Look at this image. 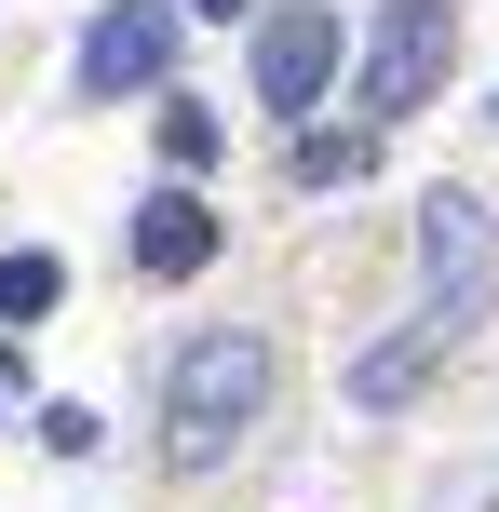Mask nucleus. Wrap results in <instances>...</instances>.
<instances>
[{"label": "nucleus", "instance_id": "nucleus-5", "mask_svg": "<svg viewBox=\"0 0 499 512\" xmlns=\"http://www.w3.org/2000/svg\"><path fill=\"white\" fill-rule=\"evenodd\" d=\"M324 81H338V14L324 0H284V14L257 27V108H324Z\"/></svg>", "mask_w": 499, "mask_h": 512}, {"label": "nucleus", "instance_id": "nucleus-6", "mask_svg": "<svg viewBox=\"0 0 499 512\" xmlns=\"http://www.w3.org/2000/svg\"><path fill=\"white\" fill-rule=\"evenodd\" d=\"M203 256H216V203H203V189H149V216H135V270H149V283H189Z\"/></svg>", "mask_w": 499, "mask_h": 512}, {"label": "nucleus", "instance_id": "nucleus-9", "mask_svg": "<svg viewBox=\"0 0 499 512\" xmlns=\"http://www.w3.org/2000/svg\"><path fill=\"white\" fill-rule=\"evenodd\" d=\"M162 162H176V176H203V162H216V108H162Z\"/></svg>", "mask_w": 499, "mask_h": 512}, {"label": "nucleus", "instance_id": "nucleus-7", "mask_svg": "<svg viewBox=\"0 0 499 512\" xmlns=\"http://www.w3.org/2000/svg\"><path fill=\"white\" fill-rule=\"evenodd\" d=\"M432 364H446V351H432L419 324H405V337H378V351H351V405H365V418H378V405H405Z\"/></svg>", "mask_w": 499, "mask_h": 512}, {"label": "nucleus", "instance_id": "nucleus-2", "mask_svg": "<svg viewBox=\"0 0 499 512\" xmlns=\"http://www.w3.org/2000/svg\"><path fill=\"white\" fill-rule=\"evenodd\" d=\"M486 310H499V216L473 203V189H432L419 203V337L459 351Z\"/></svg>", "mask_w": 499, "mask_h": 512}, {"label": "nucleus", "instance_id": "nucleus-8", "mask_svg": "<svg viewBox=\"0 0 499 512\" xmlns=\"http://www.w3.org/2000/svg\"><path fill=\"white\" fill-rule=\"evenodd\" d=\"M54 297H68V270H54V256H0V324H41Z\"/></svg>", "mask_w": 499, "mask_h": 512}, {"label": "nucleus", "instance_id": "nucleus-3", "mask_svg": "<svg viewBox=\"0 0 499 512\" xmlns=\"http://www.w3.org/2000/svg\"><path fill=\"white\" fill-rule=\"evenodd\" d=\"M459 68V14L446 0H378V41H365V122L392 135L405 108H432Z\"/></svg>", "mask_w": 499, "mask_h": 512}, {"label": "nucleus", "instance_id": "nucleus-1", "mask_svg": "<svg viewBox=\"0 0 499 512\" xmlns=\"http://www.w3.org/2000/svg\"><path fill=\"white\" fill-rule=\"evenodd\" d=\"M257 405H270V337L257 324H203L162 364V445H176L189 472L230 459V432H257Z\"/></svg>", "mask_w": 499, "mask_h": 512}, {"label": "nucleus", "instance_id": "nucleus-4", "mask_svg": "<svg viewBox=\"0 0 499 512\" xmlns=\"http://www.w3.org/2000/svg\"><path fill=\"white\" fill-rule=\"evenodd\" d=\"M176 68V0H108L81 27V95H149Z\"/></svg>", "mask_w": 499, "mask_h": 512}, {"label": "nucleus", "instance_id": "nucleus-11", "mask_svg": "<svg viewBox=\"0 0 499 512\" xmlns=\"http://www.w3.org/2000/svg\"><path fill=\"white\" fill-rule=\"evenodd\" d=\"M176 14H257V0H176Z\"/></svg>", "mask_w": 499, "mask_h": 512}, {"label": "nucleus", "instance_id": "nucleus-10", "mask_svg": "<svg viewBox=\"0 0 499 512\" xmlns=\"http://www.w3.org/2000/svg\"><path fill=\"white\" fill-rule=\"evenodd\" d=\"M378 135V122H365ZM365 135H311V149H297V176H311V189H338V176H365Z\"/></svg>", "mask_w": 499, "mask_h": 512}]
</instances>
